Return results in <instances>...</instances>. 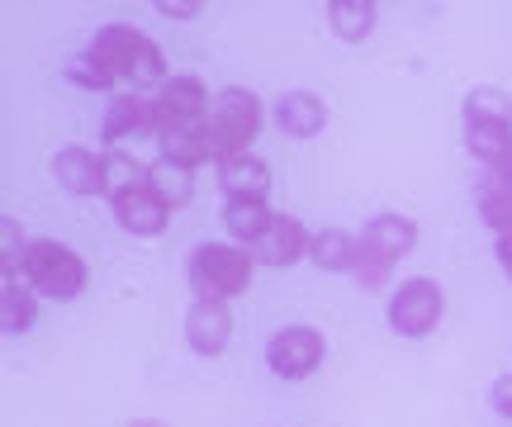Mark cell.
Here are the masks:
<instances>
[{
	"label": "cell",
	"instance_id": "2",
	"mask_svg": "<svg viewBox=\"0 0 512 427\" xmlns=\"http://www.w3.org/2000/svg\"><path fill=\"white\" fill-rule=\"evenodd\" d=\"M24 285L34 290L38 299H53V304H67V299H81L86 285H91V266L86 257L67 247L62 238H34L29 252H24V266H19Z\"/></svg>",
	"mask_w": 512,
	"mask_h": 427
},
{
	"label": "cell",
	"instance_id": "24",
	"mask_svg": "<svg viewBox=\"0 0 512 427\" xmlns=\"http://www.w3.org/2000/svg\"><path fill=\"white\" fill-rule=\"evenodd\" d=\"M67 81H72L76 91H100V95H110V100H114V81L95 67L91 53H76L72 62H67Z\"/></svg>",
	"mask_w": 512,
	"mask_h": 427
},
{
	"label": "cell",
	"instance_id": "26",
	"mask_svg": "<svg viewBox=\"0 0 512 427\" xmlns=\"http://www.w3.org/2000/svg\"><path fill=\"white\" fill-rule=\"evenodd\" d=\"M489 409H494L498 418H508V423H512V371L498 375L494 385H489Z\"/></svg>",
	"mask_w": 512,
	"mask_h": 427
},
{
	"label": "cell",
	"instance_id": "3",
	"mask_svg": "<svg viewBox=\"0 0 512 427\" xmlns=\"http://www.w3.org/2000/svg\"><path fill=\"white\" fill-rule=\"evenodd\" d=\"M190 290L195 299H214V304H233L238 295L252 290L256 257L242 242H200L190 252Z\"/></svg>",
	"mask_w": 512,
	"mask_h": 427
},
{
	"label": "cell",
	"instance_id": "19",
	"mask_svg": "<svg viewBox=\"0 0 512 427\" xmlns=\"http://www.w3.org/2000/svg\"><path fill=\"white\" fill-rule=\"evenodd\" d=\"M280 209H271V200H223V223H228V238L242 247H256L266 238V228L275 223Z\"/></svg>",
	"mask_w": 512,
	"mask_h": 427
},
{
	"label": "cell",
	"instance_id": "14",
	"mask_svg": "<svg viewBox=\"0 0 512 427\" xmlns=\"http://www.w3.org/2000/svg\"><path fill=\"white\" fill-rule=\"evenodd\" d=\"M133 133H152V138H157V124H152V95L124 91V95H114L110 105H105V119H100L105 152L119 148V143L133 138Z\"/></svg>",
	"mask_w": 512,
	"mask_h": 427
},
{
	"label": "cell",
	"instance_id": "30",
	"mask_svg": "<svg viewBox=\"0 0 512 427\" xmlns=\"http://www.w3.org/2000/svg\"><path fill=\"white\" fill-rule=\"evenodd\" d=\"M128 427H166L162 418H138V423H128Z\"/></svg>",
	"mask_w": 512,
	"mask_h": 427
},
{
	"label": "cell",
	"instance_id": "7",
	"mask_svg": "<svg viewBox=\"0 0 512 427\" xmlns=\"http://www.w3.org/2000/svg\"><path fill=\"white\" fill-rule=\"evenodd\" d=\"M384 314H389V328L399 337H427L437 333V323L446 318V290L432 276H408L394 285Z\"/></svg>",
	"mask_w": 512,
	"mask_h": 427
},
{
	"label": "cell",
	"instance_id": "22",
	"mask_svg": "<svg viewBox=\"0 0 512 427\" xmlns=\"http://www.w3.org/2000/svg\"><path fill=\"white\" fill-rule=\"evenodd\" d=\"M147 186L162 195L171 209H181L195 200V171H181V167H166V162H152L147 167Z\"/></svg>",
	"mask_w": 512,
	"mask_h": 427
},
{
	"label": "cell",
	"instance_id": "15",
	"mask_svg": "<svg viewBox=\"0 0 512 427\" xmlns=\"http://www.w3.org/2000/svg\"><path fill=\"white\" fill-rule=\"evenodd\" d=\"M275 129L294 138V143H309L318 133L328 129V105H323V95L313 91H285L275 100Z\"/></svg>",
	"mask_w": 512,
	"mask_h": 427
},
{
	"label": "cell",
	"instance_id": "27",
	"mask_svg": "<svg viewBox=\"0 0 512 427\" xmlns=\"http://www.w3.org/2000/svg\"><path fill=\"white\" fill-rule=\"evenodd\" d=\"M157 15H166V19H195V15H204V5H200V0H157Z\"/></svg>",
	"mask_w": 512,
	"mask_h": 427
},
{
	"label": "cell",
	"instance_id": "6",
	"mask_svg": "<svg viewBox=\"0 0 512 427\" xmlns=\"http://www.w3.org/2000/svg\"><path fill=\"white\" fill-rule=\"evenodd\" d=\"M261 119H266V110H261L256 91H247V86H223V91L214 95L209 133H214L219 162H228V157H242V152H252L256 133H261Z\"/></svg>",
	"mask_w": 512,
	"mask_h": 427
},
{
	"label": "cell",
	"instance_id": "20",
	"mask_svg": "<svg viewBox=\"0 0 512 427\" xmlns=\"http://www.w3.org/2000/svg\"><path fill=\"white\" fill-rule=\"evenodd\" d=\"M38 323V295L24 285V276H0V328L10 337L34 333Z\"/></svg>",
	"mask_w": 512,
	"mask_h": 427
},
{
	"label": "cell",
	"instance_id": "12",
	"mask_svg": "<svg viewBox=\"0 0 512 427\" xmlns=\"http://www.w3.org/2000/svg\"><path fill=\"white\" fill-rule=\"evenodd\" d=\"M53 181L67 195L95 200V195H110V167L95 148H57L53 152Z\"/></svg>",
	"mask_w": 512,
	"mask_h": 427
},
{
	"label": "cell",
	"instance_id": "23",
	"mask_svg": "<svg viewBox=\"0 0 512 427\" xmlns=\"http://www.w3.org/2000/svg\"><path fill=\"white\" fill-rule=\"evenodd\" d=\"M29 242H34V238H24V228H19L10 214L0 219V271H5V276H19V266H24V252H29Z\"/></svg>",
	"mask_w": 512,
	"mask_h": 427
},
{
	"label": "cell",
	"instance_id": "17",
	"mask_svg": "<svg viewBox=\"0 0 512 427\" xmlns=\"http://www.w3.org/2000/svg\"><path fill=\"white\" fill-rule=\"evenodd\" d=\"M219 190L223 200H271V167L256 152L228 157L219 162Z\"/></svg>",
	"mask_w": 512,
	"mask_h": 427
},
{
	"label": "cell",
	"instance_id": "8",
	"mask_svg": "<svg viewBox=\"0 0 512 427\" xmlns=\"http://www.w3.org/2000/svg\"><path fill=\"white\" fill-rule=\"evenodd\" d=\"M209 114H214V91H209L195 72L171 76L162 91L152 95L157 138H162V133H176V129H200V124H209Z\"/></svg>",
	"mask_w": 512,
	"mask_h": 427
},
{
	"label": "cell",
	"instance_id": "13",
	"mask_svg": "<svg viewBox=\"0 0 512 427\" xmlns=\"http://www.w3.org/2000/svg\"><path fill=\"white\" fill-rule=\"evenodd\" d=\"M185 342L195 356H223L233 342V309L214 299H190L185 309Z\"/></svg>",
	"mask_w": 512,
	"mask_h": 427
},
{
	"label": "cell",
	"instance_id": "5",
	"mask_svg": "<svg viewBox=\"0 0 512 427\" xmlns=\"http://www.w3.org/2000/svg\"><path fill=\"white\" fill-rule=\"evenodd\" d=\"M460 119H465V148L479 167L498 162L512 143V95L498 91V86H479V91L465 95L460 105Z\"/></svg>",
	"mask_w": 512,
	"mask_h": 427
},
{
	"label": "cell",
	"instance_id": "21",
	"mask_svg": "<svg viewBox=\"0 0 512 427\" xmlns=\"http://www.w3.org/2000/svg\"><path fill=\"white\" fill-rule=\"evenodd\" d=\"M328 29L342 43H366L375 34V19H380V5L375 0H328Z\"/></svg>",
	"mask_w": 512,
	"mask_h": 427
},
{
	"label": "cell",
	"instance_id": "4",
	"mask_svg": "<svg viewBox=\"0 0 512 427\" xmlns=\"http://www.w3.org/2000/svg\"><path fill=\"white\" fill-rule=\"evenodd\" d=\"M418 247V223L408 219V214H394V209H384L375 219H366L361 228V261H356V285L361 290H384L389 280H394V266H399L408 252Z\"/></svg>",
	"mask_w": 512,
	"mask_h": 427
},
{
	"label": "cell",
	"instance_id": "9",
	"mask_svg": "<svg viewBox=\"0 0 512 427\" xmlns=\"http://www.w3.org/2000/svg\"><path fill=\"white\" fill-rule=\"evenodd\" d=\"M323 361H328V337L318 333V328H309V323H285V328L266 342V366H271L275 380L299 385V380L318 375Z\"/></svg>",
	"mask_w": 512,
	"mask_h": 427
},
{
	"label": "cell",
	"instance_id": "28",
	"mask_svg": "<svg viewBox=\"0 0 512 427\" xmlns=\"http://www.w3.org/2000/svg\"><path fill=\"white\" fill-rule=\"evenodd\" d=\"M479 176H489V181H498L503 190H512V143H508V152H503L498 162H489V167L479 171Z\"/></svg>",
	"mask_w": 512,
	"mask_h": 427
},
{
	"label": "cell",
	"instance_id": "1",
	"mask_svg": "<svg viewBox=\"0 0 512 427\" xmlns=\"http://www.w3.org/2000/svg\"><path fill=\"white\" fill-rule=\"evenodd\" d=\"M91 62L114 81V91H138V95H157L171 81L166 76V57L162 43L152 34H143L138 24H105L91 38Z\"/></svg>",
	"mask_w": 512,
	"mask_h": 427
},
{
	"label": "cell",
	"instance_id": "29",
	"mask_svg": "<svg viewBox=\"0 0 512 427\" xmlns=\"http://www.w3.org/2000/svg\"><path fill=\"white\" fill-rule=\"evenodd\" d=\"M494 257H498V266H503V276L512 280V233H508V238H498V242H494Z\"/></svg>",
	"mask_w": 512,
	"mask_h": 427
},
{
	"label": "cell",
	"instance_id": "25",
	"mask_svg": "<svg viewBox=\"0 0 512 427\" xmlns=\"http://www.w3.org/2000/svg\"><path fill=\"white\" fill-rule=\"evenodd\" d=\"M105 167H110V195H119V190H128V186H143L147 181V167H138L124 148L105 152Z\"/></svg>",
	"mask_w": 512,
	"mask_h": 427
},
{
	"label": "cell",
	"instance_id": "16",
	"mask_svg": "<svg viewBox=\"0 0 512 427\" xmlns=\"http://www.w3.org/2000/svg\"><path fill=\"white\" fill-rule=\"evenodd\" d=\"M157 162L181 171H200V167H219V148H214V133L209 124L200 129H176L157 138Z\"/></svg>",
	"mask_w": 512,
	"mask_h": 427
},
{
	"label": "cell",
	"instance_id": "18",
	"mask_svg": "<svg viewBox=\"0 0 512 427\" xmlns=\"http://www.w3.org/2000/svg\"><path fill=\"white\" fill-rule=\"evenodd\" d=\"M309 261L318 271H347L356 276V261H361V233H347V228H318L309 247Z\"/></svg>",
	"mask_w": 512,
	"mask_h": 427
},
{
	"label": "cell",
	"instance_id": "10",
	"mask_svg": "<svg viewBox=\"0 0 512 427\" xmlns=\"http://www.w3.org/2000/svg\"><path fill=\"white\" fill-rule=\"evenodd\" d=\"M110 209H114V223H119L124 233H133V238H162L166 228H171V214H176L147 181L110 195Z\"/></svg>",
	"mask_w": 512,
	"mask_h": 427
},
{
	"label": "cell",
	"instance_id": "11",
	"mask_svg": "<svg viewBox=\"0 0 512 427\" xmlns=\"http://www.w3.org/2000/svg\"><path fill=\"white\" fill-rule=\"evenodd\" d=\"M309 247H313V228L294 214H275V223L266 228V238L252 247L256 266H271V271H290L299 261H309Z\"/></svg>",
	"mask_w": 512,
	"mask_h": 427
}]
</instances>
